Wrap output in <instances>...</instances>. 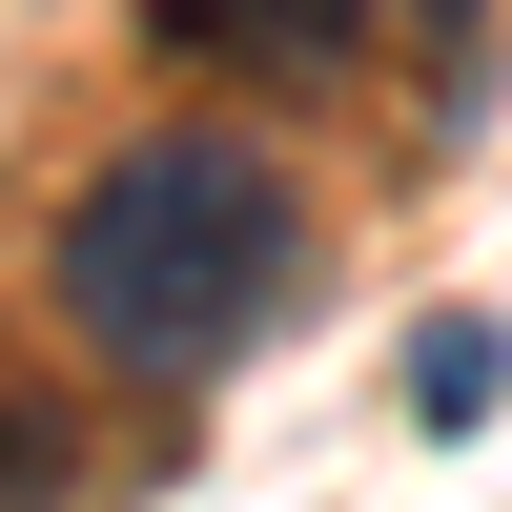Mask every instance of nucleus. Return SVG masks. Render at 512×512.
<instances>
[{"label": "nucleus", "mask_w": 512, "mask_h": 512, "mask_svg": "<svg viewBox=\"0 0 512 512\" xmlns=\"http://www.w3.org/2000/svg\"><path fill=\"white\" fill-rule=\"evenodd\" d=\"M308 267H328L308 185H287L267 144H226V123H144V144L62 205V246H41L62 328L123 369V390H226V369L308 308Z\"/></svg>", "instance_id": "1"}, {"label": "nucleus", "mask_w": 512, "mask_h": 512, "mask_svg": "<svg viewBox=\"0 0 512 512\" xmlns=\"http://www.w3.org/2000/svg\"><path fill=\"white\" fill-rule=\"evenodd\" d=\"M369 21H390V0H164V41H205V62H246V82H349Z\"/></svg>", "instance_id": "2"}, {"label": "nucleus", "mask_w": 512, "mask_h": 512, "mask_svg": "<svg viewBox=\"0 0 512 512\" xmlns=\"http://www.w3.org/2000/svg\"><path fill=\"white\" fill-rule=\"evenodd\" d=\"M492 410H512V328L492 308H431L410 328V431H492Z\"/></svg>", "instance_id": "3"}, {"label": "nucleus", "mask_w": 512, "mask_h": 512, "mask_svg": "<svg viewBox=\"0 0 512 512\" xmlns=\"http://www.w3.org/2000/svg\"><path fill=\"white\" fill-rule=\"evenodd\" d=\"M62 492V431H41V410H0V512H41Z\"/></svg>", "instance_id": "4"}, {"label": "nucleus", "mask_w": 512, "mask_h": 512, "mask_svg": "<svg viewBox=\"0 0 512 512\" xmlns=\"http://www.w3.org/2000/svg\"><path fill=\"white\" fill-rule=\"evenodd\" d=\"M410 21H431V41H472V21H492V0H410Z\"/></svg>", "instance_id": "5"}]
</instances>
